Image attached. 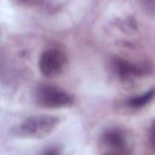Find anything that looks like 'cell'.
<instances>
[{
	"label": "cell",
	"instance_id": "1",
	"mask_svg": "<svg viewBox=\"0 0 155 155\" xmlns=\"http://www.w3.org/2000/svg\"><path fill=\"white\" fill-rule=\"evenodd\" d=\"M59 120L51 115H34L25 119L18 127V133L23 137L41 138L51 133Z\"/></svg>",
	"mask_w": 155,
	"mask_h": 155
},
{
	"label": "cell",
	"instance_id": "2",
	"mask_svg": "<svg viewBox=\"0 0 155 155\" xmlns=\"http://www.w3.org/2000/svg\"><path fill=\"white\" fill-rule=\"evenodd\" d=\"M38 102L47 108H62L73 103V97L64 90L53 85H41L36 91Z\"/></svg>",
	"mask_w": 155,
	"mask_h": 155
},
{
	"label": "cell",
	"instance_id": "3",
	"mask_svg": "<svg viewBox=\"0 0 155 155\" xmlns=\"http://www.w3.org/2000/svg\"><path fill=\"white\" fill-rule=\"evenodd\" d=\"M64 63H65V57L61 51L46 50L39 59V68L44 75L54 76L62 71Z\"/></svg>",
	"mask_w": 155,
	"mask_h": 155
},
{
	"label": "cell",
	"instance_id": "4",
	"mask_svg": "<svg viewBox=\"0 0 155 155\" xmlns=\"http://www.w3.org/2000/svg\"><path fill=\"white\" fill-rule=\"evenodd\" d=\"M104 142L114 151H125L126 147H127V142H126V138H125L124 133L119 130H115V128L109 130L105 133Z\"/></svg>",
	"mask_w": 155,
	"mask_h": 155
},
{
	"label": "cell",
	"instance_id": "5",
	"mask_svg": "<svg viewBox=\"0 0 155 155\" xmlns=\"http://www.w3.org/2000/svg\"><path fill=\"white\" fill-rule=\"evenodd\" d=\"M114 67H115V70L117 71V74L124 79H131V78L138 76L140 74L139 69L136 65H133L130 62L124 61V59H115Z\"/></svg>",
	"mask_w": 155,
	"mask_h": 155
},
{
	"label": "cell",
	"instance_id": "6",
	"mask_svg": "<svg viewBox=\"0 0 155 155\" xmlns=\"http://www.w3.org/2000/svg\"><path fill=\"white\" fill-rule=\"evenodd\" d=\"M153 96H154V90L151 88L148 92H144V93H142L139 96L132 97L128 101V105L132 107V108H142V107L147 105L153 99Z\"/></svg>",
	"mask_w": 155,
	"mask_h": 155
},
{
	"label": "cell",
	"instance_id": "7",
	"mask_svg": "<svg viewBox=\"0 0 155 155\" xmlns=\"http://www.w3.org/2000/svg\"><path fill=\"white\" fill-rule=\"evenodd\" d=\"M147 4H148V7L150 8V11H153V8H154V0H147Z\"/></svg>",
	"mask_w": 155,
	"mask_h": 155
},
{
	"label": "cell",
	"instance_id": "8",
	"mask_svg": "<svg viewBox=\"0 0 155 155\" xmlns=\"http://www.w3.org/2000/svg\"><path fill=\"white\" fill-rule=\"evenodd\" d=\"M21 1H28V0H21Z\"/></svg>",
	"mask_w": 155,
	"mask_h": 155
}]
</instances>
